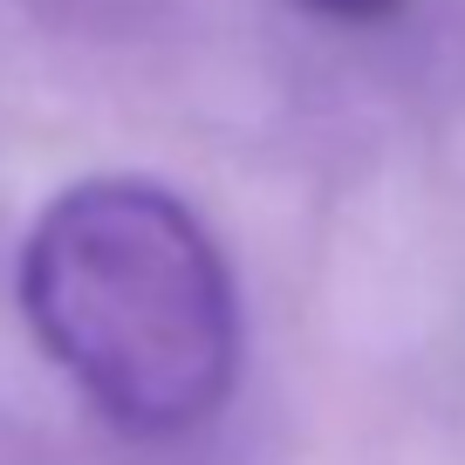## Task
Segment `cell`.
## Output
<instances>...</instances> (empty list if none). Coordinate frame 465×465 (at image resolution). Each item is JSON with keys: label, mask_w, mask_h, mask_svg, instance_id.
Returning a JSON list of instances; mask_svg holds the SVG:
<instances>
[{"label": "cell", "mask_w": 465, "mask_h": 465, "mask_svg": "<svg viewBox=\"0 0 465 465\" xmlns=\"http://www.w3.org/2000/svg\"><path fill=\"white\" fill-rule=\"evenodd\" d=\"M21 315L48 363L137 438H185L240 383V288L178 192L83 178L21 247Z\"/></svg>", "instance_id": "6da1fadb"}, {"label": "cell", "mask_w": 465, "mask_h": 465, "mask_svg": "<svg viewBox=\"0 0 465 465\" xmlns=\"http://www.w3.org/2000/svg\"><path fill=\"white\" fill-rule=\"evenodd\" d=\"M302 7L322 21H342V28H377V21L404 15V0H302Z\"/></svg>", "instance_id": "7a4b0ae2"}]
</instances>
